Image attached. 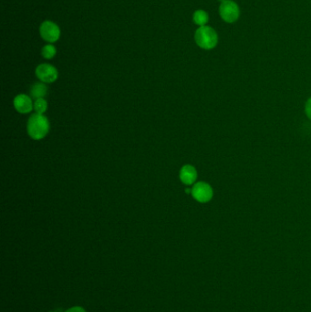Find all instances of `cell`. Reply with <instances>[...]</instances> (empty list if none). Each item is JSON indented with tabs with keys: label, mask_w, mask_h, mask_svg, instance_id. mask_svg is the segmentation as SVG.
I'll list each match as a JSON object with an SVG mask.
<instances>
[{
	"label": "cell",
	"mask_w": 311,
	"mask_h": 312,
	"mask_svg": "<svg viewBox=\"0 0 311 312\" xmlns=\"http://www.w3.org/2000/svg\"><path fill=\"white\" fill-rule=\"evenodd\" d=\"M28 134L33 140H41L50 132V122L44 114H32L27 124Z\"/></svg>",
	"instance_id": "cell-1"
},
{
	"label": "cell",
	"mask_w": 311,
	"mask_h": 312,
	"mask_svg": "<svg viewBox=\"0 0 311 312\" xmlns=\"http://www.w3.org/2000/svg\"><path fill=\"white\" fill-rule=\"evenodd\" d=\"M35 73L37 78L44 83H53L59 78L58 69L48 63L39 65L36 68Z\"/></svg>",
	"instance_id": "cell-5"
},
{
	"label": "cell",
	"mask_w": 311,
	"mask_h": 312,
	"mask_svg": "<svg viewBox=\"0 0 311 312\" xmlns=\"http://www.w3.org/2000/svg\"><path fill=\"white\" fill-rule=\"evenodd\" d=\"M208 14L206 11L202 10H198L193 13V22L196 25L202 27V26H206L208 21Z\"/></svg>",
	"instance_id": "cell-10"
},
{
	"label": "cell",
	"mask_w": 311,
	"mask_h": 312,
	"mask_svg": "<svg viewBox=\"0 0 311 312\" xmlns=\"http://www.w3.org/2000/svg\"><path fill=\"white\" fill-rule=\"evenodd\" d=\"M47 109H48V102L46 99H35L34 110L37 114H44Z\"/></svg>",
	"instance_id": "cell-12"
},
{
	"label": "cell",
	"mask_w": 311,
	"mask_h": 312,
	"mask_svg": "<svg viewBox=\"0 0 311 312\" xmlns=\"http://www.w3.org/2000/svg\"><path fill=\"white\" fill-rule=\"evenodd\" d=\"M48 94V87L44 82H37L30 89V95L35 99H44Z\"/></svg>",
	"instance_id": "cell-9"
},
{
	"label": "cell",
	"mask_w": 311,
	"mask_h": 312,
	"mask_svg": "<svg viewBox=\"0 0 311 312\" xmlns=\"http://www.w3.org/2000/svg\"><path fill=\"white\" fill-rule=\"evenodd\" d=\"M219 14L227 23H234L240 16V10L235 1L225 0L221 2L219 7Z\"/></svg>",
	"instance_id": "cell-3"
},
{
	"label": "cell",
	"mask_w": 311,
	"mask_h": 312,
	"mask_svg": "<svg viewBox=\"0 0 311 312\" xmlns=\"http://www.w3.org/2000/svg\"><path fill=\"white\" fill-rule=\"evenodd\" d=\"M192 195L199 203H208L213 197L212 187L204 182H199L193 185Z\"/></svg>",
	"instance_id": "cell-6"
},
{
	"label": "cell",
	"mask_w": 311,
	"mask_h": 312,
	"mask_svg": "<svg viewBox=\"0 0 311 312\" xmlns=\"http://www.w3.org/2000/svg\"><path fill=\"white\" fill-rule=\"evenodd\" d=\"M13 105L15 109L22 114H29L34 109V103L32 102V99L26 94L18 95L13 100Z\"/></svg>",
	"instance_id": "cell-7"
},
{
	"label": "cell",
	"mask_w": 311,
	"mask_h": 312,
	"mask_svg": "<svg viewBox=\"0 0 311 312\" xmlns=\"http://www.w3.org/2000/svg\"><path fill=\"white\" fill-rule=\"evenodd\" d=\"M219 1H221V2H223V1H225V0H219Z\"/></svg>",
	"instance_id": "cell-15"
},
{
	"label": "cell",
	"mask_w": 311,
	"mask_h": 312,
	"mask_svg": "<svg viewBox=\"0 0 311 312\" xmlns=\"http://www.w3.org/2000/svg\"><path fill=\"white\" fill-rule=\"evenodd\" d=\"M60 33L59 25L51 20H45L40 24V37L50 44L59 40Z\"/></svg>",
	"instance_id": "cell-4"
},
{
	"label": "cell",
	"mask_w": 311,
	"mask_h": 312,
	"mask_svg": "<svg viewBox=\"0 0 311 312\" xmlns=\"http://www.w3.org/2000/svg\"><path fill=\"white\" fill-rule=\"evenodd\" d=\"M56 54H57V49H56L54 45H45L44 47L42 48V50H41V56L44 59H47V60L53 59Z\"/></svg>",
	"instance_id": "cell-11"
},
{
	"label": "cell",
	"mask_w": 311,
	"mask_h": 312,
	"mask_svg": "<svg viewBox=\"0 0 311 312\" xmlns=\"http://www.w3.org/2000/svg\"><path fill=\"white\" fill-rule=\"evenodd\" d=\"M198 173L196 169L191 164H186L180 171V180L185 185H192L197 179Z\"/></svg>",
	"instance_id": "cell-8"
},
{
	"label": "cell",
	"mask_w": 311,
	"mask_h": 312,
	"mask_svg": "<svg viewBox=\"0 0 311 312\" xmlns=\"http://www.w3.org/2000/svg\"><path fill=\"white\" fill-rule=\"evenodd\" d=\"M66 312H86L82 307H75L72 308H69V310H67Z\"/></svg>",
	"instance_id": "cell-14"
},
{
	"label": "cell",
	"mask_w": 311,
	"mask_h": 312,
	"mask_svg": "<svg viewBox=\"0 0 311 312\" xmlns=\"http://www.w3.org/2000/svg\"><path fill=\"white\" fill-rule=\"evenodd\" d=\"M306 114L307 117L311 120V98L307 100L306 104Z\"/></svg>",
	"instance_id": "cell-13"
},
{
	"label": "cell",
	"mask_w": 311,
	"mask_h": 312,
	"mask_svg": "<svg viewBox=\"0 0 311 312\" xmlns=\"http://www.w3.org/2000/svg\"><path fill=\"white\" fill-rule=\"evenodd\" d=\"M194 40L201 49L212 50L218 44V33L211 27L202 26L195 31Z\"/></svg>",
	"instance_id": "cell-2"
}]
</instances>
